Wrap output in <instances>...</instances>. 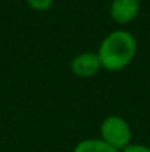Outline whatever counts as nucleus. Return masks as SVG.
I'll return each mask as SVG.
<instances>
[{
  "mask_svg": "<svg viewBox=\"0 0 150 152\" xmlns=\"http://www.w3.org/2000/svg\"><path fill=\"white\" fill-rule=\"evenodd\" d=\"M96 53L103 69L112 72L121 71L134 61L137 40L127 30H115L103 37Z\"/></svg>",
  "mask_w": 150,
  "mask_h": 152,
  "instance_id": "obj_1",
  "label": "nucleus"
},
{
  "mask_svg": "<svg viewBox=\"0 0 150 152\" xmlns=\"http://www.w3.org/2000/svg\"><path fill=\"white\" fill-rule=\"evenodd\" d=\"M100 139L112 148L122 151L131 143L133 132L130 123L121 115H107L100 123Z\"/></svg>",
  "mask_w": 150,
  "mask_h": 152,
  "instance_id": "obj_2",
  "label": "nucleus"
},
{
  "mask_svg": "<svg viewBox=\"0 0 150 152\" xmlns=\"http://www.w3.org/2000/svg\"><path fill=\"white\" fill-rule=\"evenodd\" d=\"M101 69L100 59L96 52H83L74 56L71 61V71L74 75L80 78H90L94 77Z\"/></svg>",
  "mask_w": 150,
  "mask_h": 152,
  "instance_id": "obj_3",
  "label": "nucleus"
},
{
  "mask_svg": "<svg viewBox=\"0 0 150 152\" xmlns=\"http://www.w3.org/2000/svg\"><path fill=\"white\" fill-rule=\"evenodd\" d=\"M140 12L138 0H112L109 6V15L113 22L125 25L134 21Z\"/></svg>",
  "mask_w": 150,
  "mask_h": 152,
  "instance_id": "obj_4",
  "label": "nucleus"
},
{
  "mask_svg": "<svg viewBox=\"0 0 150 152\" xmlns=\"http://www.w3.org/2000/svg\"><path fill=\"white\" fill-rule=\"evenodd\" d=\"M72 152H119V151L112 148L110 145H107L100 137H90V139H84V140L78 142L74 146Z\"/></svg>",
  "mask_w": 150,
  "mask_h": 152,
  "instance_id": "obj_5",
  "label": "nucleus"
},
{
  "mask_svg": "<svg viewBox=\"0 0 150 152\" xmlns=\"http://www.w3.org/2000/svg\"><path fill=\"white\" fill-rule=\"evenodd\" d=\"M25 1H27V4L31 9H34L37 12L49 10L50 7L53 6V3H54V0H25Z\"/></svg>",
  "mask_w": 150,
  "mask_h": 152,
  "instance_id": "obj_6",
  "label": "nucleus"
},
{
  "mask_svg": "<svg viewBox=\"0 0 150 152\" xmlns=\"http://www.w3.org/2000/svg\"><path fill=\"white\" fill-rule=\"evenodd\" d=\"M119 152H150V148L143 143H130L127 148H124Z\"/></svg>",
  "mask_w": 150,
  "mask_h": 152,
  "instance_id": "obj_7",
  "label": "nucleus"
},
{
  "mask_svg": "<svg viewBox=\"0 0 150 152\" xmlns=\"http://www.w3.org/2000/svg\"><path fill=\"white\" fill-rule=\"evenodd\" d=\"M138 1H144V0H138Z\"/></svg>",
  "mask_w": 150,
  "mask_h": 152,
  "instance_id": "obj_8",
  "label": "nucleus"
}]
</instances>
